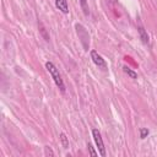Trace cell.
Here are the masks:
<instances>
[{
    "mask_svg": "<svg viewBox=\"0 0 157 157\" xmlns=\"http://www.w3.org/2000/svg\"><path fill=\"white\" fill-rule=\"evenodd\" d=\"M45 67H47L48 72L50 74V76L53 77V80H54L55 85L58 86V88L64 93V92H65V85H64V81H63V78H61V76H60V74H59L58 67H56L52 61H47V63H45Z\"/></svg>",
    "mask_w": 157,
    "mask_h": 157,
    "instance_id": "1",
    "label": "cell"
},
{
    "mask_svg": "<svg viewBox=\"0 0 157 157\" xmlns=\"http://www.w3.org/2000/svg\"><path fill=\"white\" fill-rule=\"evenodd\" d=\"M92 136H93V140L97 145V148H98V152L101 156H105V148H104V144H103V140H102V135L99 132L98 129H92Z\"/></svg>",
    "mask_w": 157,
    "mask_h": 157,
    "instance_id": "2",
    "label": "cell"
},
{
    "mask_svg": "<svg viewBox=\"0 0 157 157\" xmlns=\"http://www.w3.org/2000/svg\"><path fill=\"white\" fill-rule=\"evenodd\" d=\"M75 28H76V32H77L78 38L81 39V42H82V44H83V48L87 50V49H88V38H90L87 31H86L85 27H83L82 25H80V23H77V25L75 26Z\"/></svg>",
    "mask_w": 157,
    "mask_h": 157,
    "instance_id": "3",
    "label": "cell"
},
{
    "mask_svg": "<svg viewBox=\"0 0 157 157\" xmlns=\"http://www.w3.org/2000/svg\"><path fill=\"white\" fill-rule=\"evenodd\" d=\"M91 59H92V61H93L98 67H101V69H103V70L107 69V63H105V60L102 58V55L98 54V52L91 50Z\"/></svg>",
    "mask_w": 157,
    "mask_h": 157,
    "instance_id": "4",
    "label": "cell"
},
{
    "mask_svg": "<svg viewBox=\"0 0 157 157\" xmlns=\"http://www.w3.org/2000/svg\"><path fill=\"white\" fill-rule=\"evenodd\" d=\"M55 6L63 13H69V4H67V0H55Z\"/></svg>",
    "mask_w": 157,
    "mask_h": 157,
    "instance_id": "5",
    "label": "cell"
},
{
    "mask_svg": "<svg viewBox=\"0 0 157 157\" xmlns=\"http://www.w3.org/2000/svg\"><path fill=\"white\" fill-rule=\"evenodd\" d=\"M137 31H139V36H140V38H141V40H142V43L147 44L150 39H148V34H147V32L145 31V28L140 26V27L137 28Z\"/></svg>",
    "mask_w": 157,
    "mask_h": 157,
    "instance_id": "6",
    "label": "cell"
},
{
    "mask_svg": "<svg viewBox=\"0 0 157 157\" xmlns=\"http://www.w3.org/2000/svg\"><path fill=\"white\" fill-rule=\"evenodd\" d=\"M123 71H124L128 76H130L131 78H134V80H136V78H137V74H136L134 70H131L129 66H126V65H125V66H123Z\"/></svg>",
    "mask_w": 157,
    "mask_h": 157,
    "instance_id": "7",
    "label": "cell"
},
{
    "mask_svg": "<svg viewBox=\"0 0 157 157\" xmlns=\"http://www.w3.org/2000/svg\"><path fill=\"white\" fill-rule=\"evenodd\" d=\"M60 141H61L64 148H67V147H69V140H67V137H66V135H65L64 132L60 134Z\"/></svg>",
    "mask_w": 157,
    "mask_h": 157,
    "instance_id": "8",
    "label": "cell"
},
{
    "mask_svg": "<svg viewBox=\"0 0 157 157\" xmlns=\"http://www.w3.org/2000/svg\"><path fill=\"white\" fill-rule=\"evenodd\" d=\"M80 5H81V7H82V10H83V13L87 16V15L90 13V11H88V5H87V0H80Z\"/></svg>",
    "mask_w": 157,
    "mask_h": 157,
    "instance_id": "9",
    "label": "cell"
},
{
    "mask_svg": "<svg viewBox=\"0 0 157 157\" xmlns=\"http://www.w3.org/2000/svg\"><path fill=\"white\" fill-rule=\"evenodd\" d=\"M148 129H146V128H141L140 129V139H146L147 137V135H148Z\"/></svg>",
    "mask_w": 157,
    "mask_h": 157,
    "instance_id": "10",
    "label": "cell"
},
{
    "mask_svg": "<svg viewBox=\"0 0 157 157\" xmlns=\"http://www.w3.org/2000/svg\"><path fill=\"white\" fill-rule=\"evenodd\" d=\"M87 150H88V152H90V155H91V156H93V157H96V156L98 155V153H97V152L94 151V148H93V146H92V145H91L90 142L87 144Z\"/></svg>",
    "mask_w": 157,
    "mask_h": 157,
    "instance_id": "11",
    "label": "cell"
},
{
    "mask_svg": "<svg viewBox=\"0 0 157 157\" xmlns=\"http://www.w3.org/2000/svg\"><path fill=\"white\" fill-rule=\"evenodd\" d=\"M44 152H45V155H47V156H50V157H53V156H54V152L52 151V148H50L49 146H45V147H44Z\"/></svg>",
    "mask_w": 157,
    "mask_h": 157,
    "instance_id": "12",
    "label": "cell"
}]
</instances>
